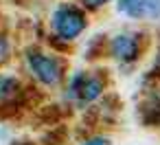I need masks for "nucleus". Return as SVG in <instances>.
Masks as SVG:
<instances>
[{
	"instance_id": "f257e3e1",
	"label": "nucleus",
	"mask_w": 160,
	"mask_h": 145,
	"mask_svg": "<svg viewBox=\"0 0 160 145\" xmlns=\"http://www.w3.org/2000/svg\"><path fill=\"white\" fill-rule=\"evenodd\" d=\"M53 27H55V31H57L64 40H72V38H77V35L86 29V18H83V13L77 11L75 7H62V9L55 11Z\"/></svg>"
},
{
	"instance_id": "f03ea898",
	"label": "nucleus",
	"mask_w": 160,
	"mask_h": 145,
	"mask_svg": "<svg viewBox=\"0 0 160 145\" xmlns=\"http://www.w3.org/2000/svg\"><path fill=\"white\" fill-rule=\"evenodd\" d=\"M29 64L35 73V77L44 84H57L59 77H62V68H59V62L55 57H46V55H40V53H31L29 55Z\"/></svg>"
},
{
	"instance_id": "7ed1b4c3",
	"label": "nucleus",
	"mask_w": 160,
	"mask_h": 145,
	"mask_svg": "<svg viewBox=\"0 0 160 145\" xmlns=\"http://www.w3.org/2000/svg\"><path fill=\"white\" fill-rule=\"evenodd\" d=\"M118 11H123L132 18H158L160 0H121Z\"/></svg>"
},
{
	"instance_id": "20e7f679",
	"label": "nucleus",
	"mask_w": 160,
	"mask_h": 145,
	"mask_svg": "<svg viewBox=\"0 0 160 145\" xmlns=\"http://www.w3.org/2000/svg\"><path fill=\"white\" fill-rule=\"evenodd\" d=\"M112 49V55L121 62H134L138 57V38L136 35H129V33H121L112 40L110 44Z\"/></svg>"
},
{
	"instance_id": "39448f33",
	"label": "nucleus",
	"mask_w": 160,
	"mask_h": 145,
	"mask_svg": "<svg viewBox=\"0 0 160 145\" xmlns=\"http://www.w3.org/2000/svg\"><path fill=\"white\" fill-rule=\"evenodd\" d=\"M72 90H77V95L81 97V101H92L101 95L103 90V81L99 77H75V84H72Z\"/></svg>"
},
{
	"instance_id": "423d86ee",
	"label": "nucleus",
	"mask_w": 160,
	"mask_h": 145,
	"mask_svg": "<svg viewBox=\"0 0 160 145\" xmlns=\"http://www.w3.org/2000/svg\"><path fill=\"white\" fill-rule=\"evenodd\" d=\"M18 90V81L11 79V77H0V97H11L13 92Z\"/></svg>"
},
{
	"instance_id": "0eeeda50",
	"label": "nucleus",
	"mask_w": 160,
	"mask_h": 145,
	"mask_svg": "<svg viewBox=\"0 0 160 145\" xmlns=\"http://www.w3.org/2000/svg\"><path fill=\"white\" fill-rule=\"evenodd\" d=\"M7 53H9V46H7V40L0 35V62L7 60Z\"/></svg>"
},
{
	"instance_id": "6e6552de",
	"label": "nucleus",
	"mask_w": 160,
	"mask_h": 145,
	"mask_svg": "<svg viewBox=\"0 0 160 145\" xmlns=\"http://www.w3.org/2000/svg\"><path fill=\"white\" fill-rule=\"evenodd\" d=\"M83 145H110V138H103V136H97V138H90V141H86Z\"/></svg>"
},
{
	"instance_id": "1a4fd4ad",
	"label": "nucleus",
	"mask_w": 160,
	"mask_h": 145,
	"mask_svg": "<svg viewBox=\"0 0 160 145\" xmlns=\"http://www.w3.org/2000/svg\"><path fill=\"white\" fill-rule=\"evenodd\" d=\"M103 3H108V0H86L88 7H99V5H103Z\"/></svg>"
}]
</instances>
